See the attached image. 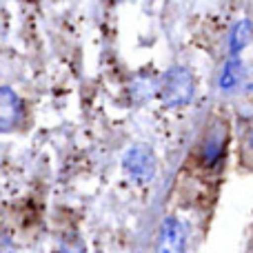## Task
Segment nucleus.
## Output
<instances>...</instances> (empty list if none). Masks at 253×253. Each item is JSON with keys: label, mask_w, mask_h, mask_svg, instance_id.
<instances>
[{"label": "nucleus", "mask_w": 253, "mask_h": 253, "mask_svg": "<svg viewBox=\"0 0 253 253\" xmlns=\"http://www.w3.org/2000/svg\"><path fill=\"white\" fill-rule=\"evenodd\" d=\"M196 93V76L187 67H171L158 83V98L167 107H187Z\"/></svg>", "instance_id": "nucleus-1"}, {"label": "nucleus", "mask_w": 253, "mask_h": 253, "mask_svg": "<svg viewBox=\"0 0 253 253\" xmlns=\"http://www.w3.org/2000/svg\"><path fill=\"white\" fill-rule=\"evenodd\" d=\"M123 169L133 182H151L158 169L156 153L147 147V144H133L131 149H126L123 158Z\"/></svg>", "instance_id": "nucleus-2"}, {"label": "nucleus", "mask_w": 253, "mask_h": 253, "mask_svg": "<svg viewBox=\"0 0 253 253\" xmlns=\"http://www.w3.org/2000/svg\"><path fill=\"white\" fill-rule=\"evenodd\" d=\"M156 253H187V227L178 218H167L156 238Z\"/></svg>", "instance_id": "nucleus-3"}, {"label": "nucleus", "mask_w": 253, "mask_h": 253, "mask_svg": "<svg viewBox=\"0 0 253 253\" xmlns=\"http://www.w3.org/2000/svg\"><path fill=\"white\" fill-rule=\"evenodd\" d=\"M224 149H227V126L222 123H213L209 126L205 135V142L200 149V160L205 167H215L224 156Z\"/></svg>", "instance_id": "nucleus-4"}, {"label": "nucleus", "mask_w": 253, "mask_h": 253, "mask_svg": "<svg viewBox=\"0 0 253 253\" xmlns=\"http://www.w3.org/2000/svg\"><path fill=\"white\" fill-rule=\"evenodd\" d=\"M22 100L13 89L0 87V133H9L20 125Z\"/></svg>", "instance_id": "nucleus-5"}, {"label": "nucleus", "mask_w": 253, "mask_h": 253, "mask_svg": "<svg viewBox=\"0 0 253 253\" xmlns=\"http://www.w3.org/2000/svg\"><path fill=\"white\" fill-rule=\"evenodd\" d=\"M253 40V22L249 18H242L233 25L231 36H229V51H231V58H238V53L247 47Z\"/></svg>", "instance_id": "nucleus-6"}, {"label": "nucleus", "mask_w": 253, "mask_h": 253, "mask_svg": "<svg viewBox=\"0 0 253 253\" xmlns=\"http://www.w3.org/2000/svg\"><path fill=\"white\" fill-rule=\"evenodd\" d=\"M242 76H245V67H242V62L238 60V58H231V60L224 65L222 74H220V87H222V91H231V89H236L238 84L242 83Z\"/></svg>", "instance_id": "nucleus-7"}, {"label": "nucleus", "mask_w": 253, "mask_h": 253, "mask_svg": "<svg viewBox=\"0 0 253 253\" xmlns=\"http://www.w3.org/2000/svg\"><path fill=\"white\" fill-rule=\"evenodd\" d=\"M0 253H11V247L7 242H0Z\"/></svg>", "instance_id": "nucleus-8"}, {"label": "nucleus", "mask_w": 253, "mask_h": 253, "mask_svg": "<svg viewBox=\"0 0 253 253\" xmlns=\"http://www.w3.org/2000/svg\"><path fill=\"white\" fill-rule=\"evenodd\" d=\"M251 89H253V84H251Z\"/></svg>", "instance_id": "nucleus-9"}]
</instances>
